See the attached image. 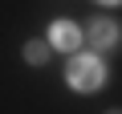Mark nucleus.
I'll use <instances>...</instances> for the list:
<instances>
[{
  "label": "nucleus",
  "mask_w": 122,
  "mask_h": 114,
  "mask_svg": "<svg viewBox=\"0 0 122 114\" xmlns=\"http://www.w3.org/2000/svg\"><path fill=\"white\" fill-rule=\"evenodd\" d=\"M65 82L77 90V94H94L106 86V65L98 53H73L69 65H65Z\"/></svg>",
  "instance_id": "1"
},
{
  "label": "nucleus",
  "mask_w": 122,
  "mask_h": 114,
  "mask_svg": "<svg viewBox=\"0 0 122 114\" xmlns=\"http://www.w3.org/2000/svg\"><path fill=\"white\" fill-rule=\"evenodd\" d=\"M81 41H86V33H81V25H73V21H53L49 25V49H61V53H77L81 49Z\"/></svg>",
  "instance_id": "2"
},
{
  "label": "nucleus",
  "mask_w": 122,
  "mask_h": 114,
  "mask_svg": "<svg viewBox=\"0 0 122 114\" xmlns=\"http://www.w3.org/2000/svg\"><path fill=\"white\" fill-rule=\"evenodd\" d=\"M81 33H86V41H90L94 49H114V45H118V37H122L118 21H110V16H98V21H90Z\"/></svg>",
  "instance_id": "3"
},
{
  "label": "nucleus",
  "mask_w": 122,
  "mask_h": 114,
  "mask_svg": "<svg viewBox=\"0 0 122 114\" xmlns=\"http://www.w3.org/2000/svg\"><path fill=\"white\" fill-rule=\"evenodd\" d=\"M49 53H53L49 41H29V45H25V61H29V65H45Z\"/></svg>",
  "instance_id": "4"
},
{
  "label": "nucleus",
  "mask_w": 122,
  "mask_h": 114,
  "mask_svg": "<svg viewBox=\"0 0 122 114\" xmlns=\"http://www.w3.org/2000/svg\"><path fill=\"white\" fill-rule=\"evenodd\" d=\"M94 4H106V8H110V4H122V0H94Z\"/></svg>",
  "instance_id": "5"
},
{
  "label": "nucleus",
  "mask_w": 122,
  "mask_h": 114,
  "mask_svg": "<svg viewBox=\"0 0 122 114\" xmlns=\"http://www.w3.org/2000/svg\"><path fill=\"white\" fill-rule=\"evenodd\" d=\"M106 114H122V110H106Z\"/></svg>",
  "instance_id": "6"
}]
</instances>
